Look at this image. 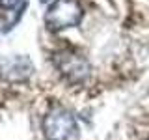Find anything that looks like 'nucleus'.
I'll use <instances>...</instances> for the list:
<instances>
[{
	"mask_svg": "<svg viewBox=\"0 0 149 140\" xmlns=\"http://www.w3.org/2000/svg\"><path fill=\"white\" fill-rule=\"evenodd\" d=\"M84 17V9L78 0H56L45 13V24L49 30L60 32L65 28L78 26Z\"/></svg>",
	"mask_w": 149,
	"mask_h": 140,
	"instance_id": "1",
	"label": "nucleus"
},
{
	"mask_svg": "<svg viewBox=\"0 0 149 140\" xmlns=\"http://www.w3.org/2000/svg\"><path fill=\"white\" fill-rule=\"evenodd\" d=\"M43 133L47 140H77L78 123L69 110L56 106L49 110L43 120Z\"/></svg>",
	"mask_w": 149,
	"mask_h": 140,
	"instance_id": "2",
	"label": "nucleus"
},
{
	"mask_svg": "<svg viewBox=\"0 0 149 140\" xmlns=\"http://www.w3.org/2000/svg\"><path fill=\"white\" fill-rule=\"evenodd\" d=\"M52 60H54L56 69H58V71L62 73L69 82H73V84L88 80L90 75H91L90 62H88L82 54L74 52V50H69V49L60 50V52H56L52 56Z\"/></svg>",
	"mask_w": 149,
	"mask_h": 140,
	"instance_id": "3",
	"label": "nucleus"
},
{
	"mask_svg": "<svg viewBox=\"0 0 149 140\" xmlns=\"http://www.w3.org/2000/svg\"><path fill=\"white\" fill-rule=\"evenodd\" d=\"M34 71V65H32L30 60L26 58H13V60H8V62L2 64L0 67V75L2 77L9 78V80H24L28 78Z\"/></svg>",
	"mask_w": 149,
	"mask_h": 140,
	"instance_id": "4",
	"label": "nucleus"
},
{
	"mask_svg": "<svg viewBox=\"0 0 149 140\" xmlns=\"http://www.w3.org/2000/svg\"><path fill=\"white\" fill-rule=\"evenodd\" d=\"M19 2H21V0H0V8H4V9H11V8H15Z\"/></svg>",
	"mask_w": 149,
	"mask_h": 140,
	"instance_id": "5",
	"label": "nucleus"
},
{
	"mask_svg": "<svg viewBox=\"0 0 149 140\" xmlns=\"http://www.w3.org/2000/svg\"><path fill=\"white\" fill-rule=\"evenodd\" d=\"M39 2H41V4H45V2H49V0H39Z\"/></svg>",
	"mask_w": 149,
	"mask_h": 140,
	"instance_id": "6",
	"label": "nucleus"
}]
</instances>
